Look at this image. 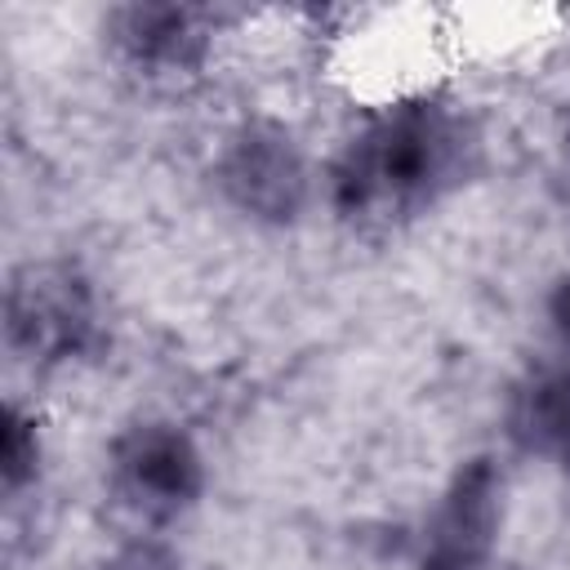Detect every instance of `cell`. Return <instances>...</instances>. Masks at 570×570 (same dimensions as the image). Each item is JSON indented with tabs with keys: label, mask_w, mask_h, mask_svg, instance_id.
<instances>
[{
	"label": "cell",
	"mask_w": 570,
	"mask_h": 570,
	"mask_svg": "<svg viewBox=\"0 0 570 570\" xmlns=\"http://www.w3.org/2000/svg\"><path fill=\"white\" fill-rule=\"evenodd\" d=\"M472 147L468 125L445 107H396L343 151L334 169L338 209L374 223L405 218L468 174Z\"/></svg>",
	"instance_id": "6da1fadb"
},
{
	"label": "cell",
	"mask_w": 570,
	"mask_h": 570,
	"mask_svg": "<svg viewBox=\"0 0 570 570\" xmlns=\"http://www.w3.org/2000/svg\"><path fill=\"white\" fill-rule=\"evenodd\" d=\"M89 330V312L80 289L67 276L27 272L9 289V338L31 356H67Z\"/></svg>",
	"instance_id": "7a4b0ae2"
},
{
	"label": "cell",
	"mask_w": 570,
	"mask_h": 570,
	"mask_svg": "<svg viewBox=\"0 0 570 570\" xmlns=\"http://www.w3.org/2000/svg\"><path fill=\"white\" fill-rule=\"evenodd\" d=\"M120 490L147 512H174L196 494V454L183 436L147 428L120 450Z\"/></svg>",
	"instance_id": "3957f363"
},
{
	"label": "cell",
	"mask_w": 570,
	"mask_h": 570,
	"mask_svg": "<svg viewBox=\"0 0 570 570\" xmlns=\"http://www.w3.org/2000/svg\"><path fill=\"white\" fill-rule=\"evenodd\" d=\"M232 174V187L240 191L245 205H258V209H294V196H298V165L289 156V147H281L276 138H245L227 165Z\"/></svg>",
	"instance_id": "277c9868"
},
{
	"label": "cell",
	"mask_w": 570,
	"mask_h": 570,
	"mask_svg": "<svg viewBox=\"0 0 570 570\" xmlns=\"http://www.w3.org/2000/svg\"><path fill=\"white\" fill-rule=\"evenodd\" d=\"M120 45L134 62L178 67L196 49L191 13L187 9H129L120 13Z\"/></svg>",
	"instance_id": "5b68a950"
},
{
	"label": "cell",
	"mask_w": 570,
	"mask_h": 570,
	"mask_svg": "<svg viewBox=\"0 0 570 570\" xmlns=\"http://www.w3.org/2000/svg\"><path fill=\"white\" fill-rule=\"evenodd\" d=\"M521 432H530V441L539 445L570 450V374H552L525 396Z\"/></svg>",
	"instance_id": "8992f818"
},
{
	"label": "cell",
	"mask_w": 570,
	"mask_h": 570,
	"mask_svg": "<svg viewBox=\"0 0 570 570\" xmlns=\"http://www.w3.org/2000/svg\"><path fill=\"white\" fill-rule=\"evenodd\" d=\"M557 325L566 330V338H570V281L557 289Z\"/></svg>",
	"instance_id": "52a82bcc"
}]
</instances>
